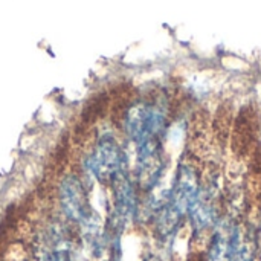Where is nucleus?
Wrapping results in <instances>:
<instances>
[{
	"instance_id": "3",
	"label": "nucleus",
	"mask_w": 261,
	"mask_h": 261,
	"mask_svg": "<svg viewBox=\"0 0 261 261\" xmlns=\"http://www.w3.org/2000/svg\"><path fill=\"white\" fill-rule=\"evenodd\" d=\"M58 199L63 214L76 223H81L92 210L87 205V191L81 176L70 173L61 177L58 185Z\"/></svg>"
},
{
	"instance_id": "5",
	"label": "nucleus",
	"mask_w": 261,
	"mask_h": 261,
	"mask_svg": "<svg viewBox=\"0 0 261 261\" xmlns=\"http://www.w3.org/2000/svg\"><path fill=\"white\" fill-rule=\"evenodd\" d=\"M49 261H70V258L67 257V254L64 251H58V252H54L50 257H49Z\"/></svg>"
},
{
	"instance_id": "1",
	"label": "nucleus",
	"mask_w": 261,
	"mask_h": 261,
	"mask_svg": "<svg viewBox=\"0 0 261 261\" xmlns=\"http://www.w3.org/2000/svg\"><path fill=\"white\" fill-rule=\"evenodd\" d=\"M173 116L171 106L164 96L138 99L122 115L121 136L130 147L148 141H164Z\"/></svg>"
},
{
	"instance_id": "2",
	"label": "nucleus",
	"mask_w": 261,
	"mask_h": 261,
	"mask_svg": "<svg viewBox=\"0 0 261 261\" xmlns=\"http://www.w3.org/2000/svg\"><path fill=\"white\" fill-rule=\"evenodd\" d=\"M127 147L121 135L104 130L98 135L93 147L86 153L83 171L99 184L110 185L118 176L132 173V158Z\"/></svg>"
},
{
	"instance_id": "4",
	"label": "nucleus",
	"mask_w": 261,
	"mask_h": 261,
	"mask_svg": "<svg viewBox=\"0 0 261 261\" xmlns=\"http://www.w3.org/2000/svg\"><path fill=\"white\" fill-rule=\"evenodd\" d=\"M205 261H228L226 260V242H225V234L219 226L211 232L210 237V245L206 249Z\"/></svg>"
}]
</instances>
